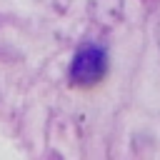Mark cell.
I'll return each instance as SVG.
<instances>
[{
  "label": "cell",
  "mask_w": 160,
  "mask_h": 160,
  "mask_svg": "<svg viewBox=\"0 0 160 160\" xmlns=\"http://www.w3.org/2000/svg\"><path fill=\"white\" fill-rule=\"evenodd\" d=\"M105 72H108V55H105L100 48H95V45L82 48V50L75 55L72 68H70L72 82L85 85V88L100 82V80L105 78Z\"/></svg>",
  "instance_id": "1"
}]
</instances>
